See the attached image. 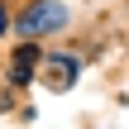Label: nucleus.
<instances>
[{"label": "nucleus", "instance_id": "1", "mask_svg": "<svg viewBox=\"0 0 129 129\" xmlns=\"http://www.w3.org/2000/svg\"><path fill=\"white\" fill-rule=\"evenodd\" d=\"M62 24H67V10H57V5H38V10H29L24 34H38V29H62Z\"/></svg>", "mask_w": 129, "mask_h": 129}, {"label": "nucleus", "instance_id": "2", "mask_svg": "<svg viewBox=\"0 0 129 129\" xmlns=\"http://www.w3.org/2000/svg\"><path fill=\"white\" fill-rule=\"evenodd\" d=\"M43 72H48V81H53L57 91H67V86H72V72H77V62H72V57H48V67H43Z\"/></svg>", "mask_w": 129, "mask_h": 129}]
</instances>
